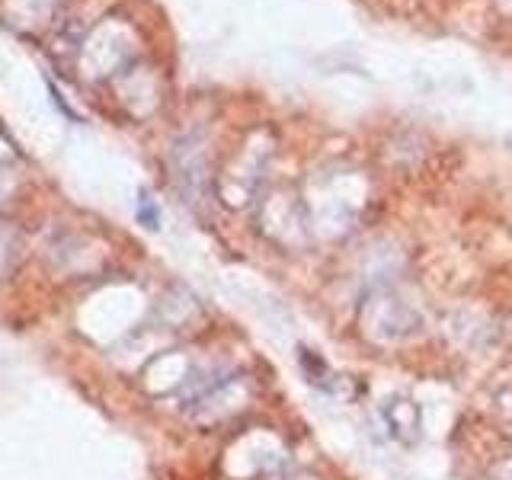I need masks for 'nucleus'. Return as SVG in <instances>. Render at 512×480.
Segmentation results:
<instances>
[{"label": "nucleus", "instance_id": "obj_1", "mask_svg": "<svg viewBox=\"0 0 512 480\" xmlns=\"http://www.w3.org/2000/svg\"><path fill=\"white\" fill-rule=\"evenodd\" d=\"M490 480H512V461H503V464H496Z\"/></svg>", "mask_w": 512, "mask_h": 480}]
</instances>
